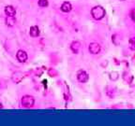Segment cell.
Here are the masks:
<instances>
[{
	"label": "cell",
	"mask_w": 135,
	"mask_h": 126,
	"mask_svg": "<svg viewBox=\"0 0 135 126\" xmlns=\"http://www.w3.org/2000/svg\"><path fill=\"white\" fill-rule=\"evenodd\" d=\"M70 49H71V50L74 53H77L79 51V50L81 49V43L78 41L72 42L71 45H70Z\"/></svg>",
	"instance_id": "obj_9"
},
{
	"label": "cell",
	"mask_w": 135,
	"mask_h": 126,
	"mask_svg": "<svg viewBox=\"0 0 135 126\" xmlns=\"http://www.w3.org/2000/svg\"><path fill=\"white\" fill-rule=\"evenodd\" d=\"M129 47L131 50H135V38H131L129 40Z\"/></svg>",
	"instance_id": "obj_11"
},
{
	"label": "cell",
	"mask_w": 135,
	"mask_h": 126,
	"mask_svg": "<svg viewBox=\"0 0 135 126\" xmlns=\"http://www.w3.org/2000/svg\"><path fill=\"white\" fill-rule=\"evenodd\" d=\"M38 6L41 7V8H45L49 5L48 0H38Z\"/></svg>",
	"instance_id": "obj_12"
},
{
	"label": "cell",
	"mask_w": 135,
	"mask_h": 126,
	"mask_svg": "<svg viewBox=\"0 0 135 126\" xmlns=\"http://www.w3.org/2000/svg\"><path fill=\"white\" fill-rule=\"evenodd\" d=\"M88 50L92 54H98L100 51V45L99 43H96V42H93L89 45Z\"/></svg>",
	"instance_id": "obj_4"
},
{
	"label": "cell",
	"mask_w": 135,
	"mask_h": 126,
	"mask_svg": "<svg viewBox=\"0 0 135 126\" xmlns=\"http://www.w3.org/2000/svg\"><path fill=\"white\" fill-rule=\"evenodd\" d=\"M119 1H124V0H119Z\"/></svg>",
	"instance_id": "obj_15"
},
{
	"label": "cell",
	"mask_w": 135,
	"mask_h": 126,
	"mask_svg": "<svg viewBox=\"0 0 135 126\" xmlns=\"http://www.w3.org/2000/svg\"><path fill=\"white\" fill-rule=\"evenodd\" d=\"M5 14L7 16H15L16 9L12 6H6L5 7Z\"/></svg>",
	"instance_id": "obj_6"
},
{
	"label": "cell",
	"mask_w": 135,
	"mask_h": 126,
	"mask_svg": "<svg viewBox=\"0 0 135 126\" xmlns=\"http://www.w3.org/2000/svg\"><path fill=\"white\" fill-rule=\"evenodd\" d=\"M15 23H16V19L14 18V16H8L6 19V24L8 25V26H11V27H12V26H14Z\"/></svg>",
	"instance_id": "obj_10"
},
{
	"label": "cell",
	"mask_w": 135,
	"mask_h": 126,
	"mask_svg": "<svg viewBox=\"0 0 135 126\" xmlns=\"http://www.w3.org/2000/svg\"><path fill=\"white\" fill-rule=\"evenodd\" d=\"M105 9L101 6H96L91 9V15L95 20H101L105 16Z\"/></svg>",
	"instance_id": "obj_1"
},
{
	"label": "cell",
	"mask_w": 135,
	"mask_h": 126,
	"mask_svg": "<svg viewBox=\"0 0 135 126\" xmlns=\"http://www.w3.org/2000/svg\"><path fill=\"white\" fill-rule=\"evenodd\" d=\"M131 20L135 23V8L131 11Z\"/></svg>",
	"instance_id": "obj_13"
},
{
	"label": "cell",
	"mask_w": 135,
	"mask_h": 126,
	"mask_svg": "<svg viewBox=\"0 0 135 126\" xmlns=\"http://www.w3.org/2000/svg\"><path fill=\"white\" fill-rule=\"evenodd\" d=\"M34 103H35V100L30 95H25V96L22 97V106L23 107L30 108L34 106Z\"/></svg>",
	"instance_id": "obj_2"
},
{
	"label": "cell",
	"mask_w": 135,
	"mask_h": 126,
	"mask_svg": "<svg viewBox=\"0 0 135 126\" xmlns=\"http://www.w3.org/2000/svg\"><path fill=\"white\" fill-rule=\"evenodd\" d=\"M16 57H17V60L21 63H25L26 60H27V53L25 52V50H20L17 51V54H16Z\"/></svg>",
	"instance_id": "obj_5"
},
{
	"label": "cell",
	"mask_w": 135,
	"mask_h": 126,
	"mask_svg": "<svg viewBox=\"0 0 135 126\" xmlns=\"http://www.w3.org/2000/svg\"><path fill=\"white\" fill-rule=\"evenodd\" d=\"M89 78L88 74L85 71H83V70H80V71L77 73V80H78L79 82H82V83H84L86 82Z\"/></svg>",
	"instance_id": "obj_3"
},
{
	"label": "cell",
	"mask_w": 135,
	"mask_h": 126,
	"mask_svg": "<svg viewBox=\"0 0 135 126\" xmlns=\"http://www.w3.org/2000/svg\"><path fill=\"white\" fill-rule=\"evenodd\" d=\"M2 107H3V106H2V104H1V103H0V109H1V108H2Z\"/></svg>",
	"instance_id": "obj_14"
},
{
	"label": "cell",
	"mask_w": 135,
	"mask_h": 126,
	"mask_svg": "<svg viewBox=\"0 0 135 126\" xmlns=\"http://www.w3.org/2000/svg\"><path fill=\"white\" fill-rule=\"evenodd\" d=\"M29 34L30 36H33V38H36V36H40V29H38V26L36 25H34L30 28V31H29Z\"/></svg>",
	"instance_id": "obj_7"
},
{
	"label": "cell",
	"mask_w": 135,
	"mask_h": 126,
	"mask_svg": "<svg viewBox=\"0 0 135 126\" xmlns=\"http://www.w3.org/2000/svg\"><path fill=\"white\" fill-rule=\"evenodd\" d=\"M72 9V6L70 2H64L61 6V10L63 12H70Z\"/></svg>",
	"instance_id": "obj_8"
}]
</instances>
